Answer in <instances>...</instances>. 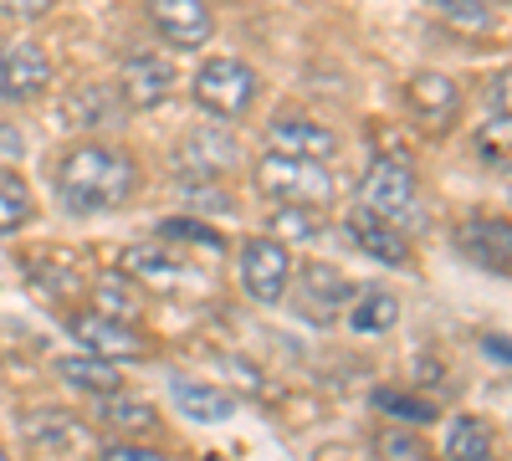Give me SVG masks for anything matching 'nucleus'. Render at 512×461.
Here are the masks:
<instances>
[{
	"label": "nucleus",
	"instance_id": "393cba45",
	"mask_svg": "<svg viewBox=\"0 0 512 461\" xmlns=\"http://www.w3.org/2000/svg\"><path fill=\"white\" fill-rule=\"evenodd\" d=\"M36 216V195L16 170H0V236H16Z\"/></svg>",
	"mask_w": 512,
	"mask_h": 461
},
{
	"label": "nucleus",
	"instance_id": "72a5a7b5",
	"mask_svg": "<svg viewBox=\"0 0 512 461\" xmlns=\"http://www.w3.org/2000/svg\"><path fill=\"white\" fill-rule=\"evenodd\" d=\"M507 72H497L492 82H487V108H497V118H507Z\"/></svg>",
	"mask_w": 512,
	"mask_h": 461
},
{
	"label": "nucleus",
	"instance_id": "4468645a",
	"mask_svg": "<svg viewBox=\"0 0 512 461\" xmlns=\"http://www.w3.org/2000/svg\"><path fill=\"white\" fill-rule=\"evenodd\" d=\"M26 277H31V287H41L57 303L82 298V287H88V267H82V257H72V251H31Z\"/></svg>",
	"mask_w": 512,
	"mask_h": 461
},
{
	"label": "nucleus",
	"instance_id": "7c9ffc66",
	"mask_svg": "<svg viewBox=\"0 0 512 461\" xmlns=\"http://www.w3.org/2000/svg\"><path fill=\"white\" fill-rule=\"evenodd\" d=\"M436 11L451 26H466V31H487L492 26V6H487V0H436Z\"/></svg>",
	"mask_w": 512,
	"mask_h": 461
},
{
	"label": "nucleus",
	"instance_id": "cd10ccee",
	"mask_svg": "<svg viewBox=\"0 0 512 461\" xmlns=\"http://www.w3.org/2000/svg\"><path fill=\"white\" fill-rule=\"evenodd\" d=\"M374 405L384 410V415H395L400 426H431L436 421V405L431 400H415V395H400V390H374Z\"/></svg>",
	"mask_w": 512,
	"mask_h": 461
},
{
	"label": "nucleus",
	"instance_id": "6ab92c4d",
	"mask_svg": "<svg viewBox=\"0 0 512 461\" xmlns=\"http://www.w3.org/2000/svg\"><path fill=\"white\" fill-rule=\"evenodd\" d=\"M98 426H108L113 436H154V431H159V410L144 405V400H128V395L118 390V395H103Z\"/></svg>",
	"mask_w": 512,
	"mask_h": 461
},
{
	"label": "nucleus",
	"instance_id": "c756f323",
	"mask_svg": "<svg viewBox=\"0 0 512 461\" xmlns=\"http://www.w3.org/2000/svg\"><path fill=\"white\" fill-rule=\"evenodd\" d=\"M374 451H379V461H425V446H420V436H415L410 426H390V431H379Z\"/></svg>",
	"mask_w": 512,
	"mask_h": 461
},
{
	"label": "nucleus",
	"instance_id": "1a4fd4ad",
	"mask_svg": "<svg viewBox=\"0 0 512 461\" xmlns=\"http://www.w3.org/2000/svg\"><path fill=\"white\" fill-rule=\"evenodd\" d=\"M118 98L123 108H134V113H149L159 103H169V93H175V62L159 57V52H134L123 67H118Z\"/></svg>",
	"mask_w": 512,
	"mask_h": 461
},
{
	"label": "nucleus",
	"instance_id": "2eb2a0df",
	"mask_svg": "<svg viewBox=\"0 0 512 461\" xmlns=\"http://www.w3.org/2000/svg\"><path fill=\"white\" fill-rule=\"evenodd\" d=\"M267 144H272V154L318 159V164L338 154V134L323 129V123H308V118H272L267 123Z\"/></svg>",
	"mask_w": 512,
	"mask_h": 461
},
{
	"label": "nucleus",
	"instance_id": "ddd939ff",
	"mask_svg": "<svg viewBox=\"0 0 512 461\" xmlns=\"http://www.w3.org/2000/svg\"><path fill=\"white\" fill-rule=\"evenodd\" d=\"M344 231H349V241H354L359 251H369V262H384V267H410V262H415L410 236H405V231H395L390 221L369 216L364 205H359V211L344 221Z\"/></svg>",
	"mask_w": 512,
	"mask_h": 461
},
{
	"label": "nucleus",
	"instance_id": "473e14b6",
	"mask_svg": "<svg viewBox=\"0 0 512 461\" xmlns=\"http://www.w3.org/2000/svg\"><path fill=\"white\" fill-rule=\"evenodd\" d=\"M98 461H169V456L154 446H139V441H113V446H103Z\"/></svg>",
	"mask_w": 512,
	"mask_h": 461
},
{
	"label": "nucleus",
	"instance_id": "f03ea898",
	"mask_svg": "<svg viewBox=\"0 0 512 461\" xmlns=\"http://www.w3.org/2000/svg\"><path fill=\"white\" fill-rule=\"evenodd\" d=\"M359 205L369 216L390 221L395 231L420 226V180H415V164L400 154H379L364 180H359Z\"/></svg>",
	"mask_w": 512,
	"mask_h": 461
},
{
	"label": "nucleus",
	"instance_id": "0eeeda50",
	"mask_svg": "<svg viewBox=\"0 0 512 461\" xmlns=\"http://www.w3.org/2000/svg\"><path fill=\"white\" fill-rule=\"evenodd\" d=\"M52 88V57L26 36H0V103H31Z\"/></svg>",
	"mask_w": 512,
	"mask_h": 461
},
{
	"label": "nucleus",
	"instance_id": "b1692460",
	"mask_svg": "<svg viewBox=\"0 0 512 461\" xmlns=\"http://www.w3.org/2000/svg\"><path fill=\"white\" fill-rule=\"evenodd\" d=\"M446 456L451 461H492V431L477 415H451L446 421Z\"/></svg>",
	"mask_w": 512,
	"mask_h": 461
},
{
	"label": "nucleus",
	"instance_id": "5701e85b",
	"mask_svg": "<svg viewBox=\"0 0 512 461\" xmlns=\"http://www.w3.org/2000/svg\"><path fill=\"white\" fill-rule=\"evenodd\" d=\"M93 308L98 313H108V318H128V323H134L139 318V282L134 277H123L118 267L113 272H103L98 282H93Z\"/></svg>",
	"mask_w": 512,
	"mask_h": 461
},
{
	"label": "nucleus",
	"instance_id": "423d86ee",
	"mask_svg": "<svg viewBox=\"0 0 512 461\" xmlns=\"http://www.w3.org/2000/svg\"><path fill=\"white\" fill-rule=\"evenodd\" d=\"M175 164H180V185H200L210 180L216 185L221 175L241 170V144L231 129H216V123H205V129H190L175 149Z\"/></svg>",
	"mask_w": 512,
	"mask_h": 461
},
{
	"label": "nucleus",
	"instance_id": "7ed1b4c3",
	"mask_svg": "<svg viewBox=\"0 0 512 461\" xmlns=\"http://www.w3.org/2000/svg\"><path fill=\"white\" fill-rule=\"evenodd\" d=\"M190 93H195L200 113L221 118V123H236V118H246L256 108V98H262V77H256V67L241 62V57H210L195 72Z\"/></svg>",
	"mask_w": 512,
	"mask_h": 461
},
{
	"label": "nucleus",
	"instance_id": "2f4dec72",
	"mask_svg": "<svg viewBox=\"0 0 512 461\" xmlns=\"http://www.w3.org/2000/svg\"><path fill=\"white\" fill-rule=\"evenodd\" d=\"M41 16H52V0H0V21H16V26H31Z\"/></svg>",
	"mask_w": 512,
	"mask_h": 461
},
{
	"label": "nucleus",
	"instance_id": "412c9836",
	"mask_svg": "<svg viewBox=\"0 0 512 461\" xmlns=\"http://www.w3.org/2000/svg\"><path fill=\"white\" fill-rule=\"evenodd\" d=\"M118 272L144 282V287H175L180 282V262L169 257L164 246H128L118 257Z\"/></svg>",
	"mask_w": 512,
	"mask_h": 461
},
{
	"label": "nucleus",
	"instance_id": "bb28decb",
	"mask_svg": "<svg viewBox=\"0 0 512 461\" xmlns=\"http://www.w3.org/2000/svg\"><path fill=\"white\" fill-rule=\"evenodd\" d=\"M272 231L277 241H313L323 236V211H313V205H272Z\"/></svg>",
	"mask_w": 512,
	"mask_h": 461
},
{
	"label": "nucleus",
	"instance_id": "4be33fe9",
	"mask_svg": "<svg viewBox=\"0 0 512 461\" xmlns=\"http://www.w3.org/2000/svg\"><path fill=\"white\" fill-rule=\"evenodd\" d=\"M303 303L333 313V308L354 303V282L338 272V267H328V262H313V267H303Z\"/></svg>",
	"mask_w": 512,
	"mask_h": 461
},
{
	"label": "nucleus",
	"instance_id": "f8f14e48",
	"mask_svg": "<svg viewBox=\"0 0 512 461\" xmlns=\"http://www.w3.org/2000/svg\"><path fill=\"white\" fill-rule=\"evenodd\" d=\"M456 246L466 251V262H477L482 272H497L507 277V257H512V231L502 216H472V221H461L456 231Z\"/></svg>",
	"mask_w": 512,
	"mask_h": 461
},
{
	"label": "nucleus",
	"instance_id": "39448f33",
	"mask_svg": "<svg viewBox=\"0 0 512 461\" xmlns=\"http://www.w3.org/2000/svg\"><path fill=\"white\" fill-rule=\"evenodd\" d=\"M236 277H241L251 303L272 308V303L287 298V287L297 277V262H292L287 241H277V236H246L241 251H236Z\"/></svg>",
	"mask_w": 512,
	"mask_h": 461
},
{
	"label": "nucleus",
	"instance_id": "20e7f679",
	"mask_svg": "<svg viewBox=\"0 0 512 461\" xmlns=\"http://www.w3.org/2000/svg\"><path fill=\"white\" fill-rule=\"evenodd\" d=\"M256 190H262L272 205H313V211H328L333 195H338L333 175L318 159H287V154L256 159Z\"/></svg>",
	"mask_w": 512,
	"mask_h": 461
},
{
	"label": "nucleus",
	"instance_id": "a878e982",
	"mask_svg": "<svg viewBox=\"0 0 512 461\" xmlns=\"http://www.w3.org/2000/svg\"><path fill=\"white\" fill-rule=\"evenodd\" d=\"M354 313H349V323H354V333H384V328H395L400 323V303H395V292H384V287H374V292H354Z\"/></svg>",
	"mask_w": 512,
	"mask_h": 461
},
{
	"label": "nucleus",
	"instance_id": "f704fd0d",
	"mask_svg": "<svg viewBox=\"0 0 512 461\" xmlns=\"http://www.w3.org/2000/svg\"><path fill=\"white\" fill-rule=\"evenodd\" d=\"M507 339H502V333H497V339H487V359H497L502 369H507V349H502Z\"/></svg>",
	"mask_w": 512,
	"mask_h": 461
},
{
	"label": "nucleus",
	"instance_id": "dca6fc26",
	"mask_svg": "<svg viewBox=\"0 0 512 461\" xmlns=\"http://www.w3.org/2000/svg\"><path fill=\"white\" fill-rule=\"evenodd\" d=\"M123 98L118 88H103V82H88V88H72L67 98V123L82 134H93V129H113V123H123Z\"/></svg>",
	"mask_w": 512,
	"mask_h": 461
},
{
	"label": "nucleus",
	"instance_id": "a211bd4d",
	"mask_svg": "<svg viewBox=\"0 0 512 461\" xmlns=\"http://www.w3.org/2000/svg\"><path fill=\"white\" fill-rule=\"evenodd\" d=\"M169 400H175V410L190 415L195 426L231 421V415H236V400L231 395H221L216 385H195V380H175V385H169Z\"/></svg>",
	"mask_w": 512,
	"mask_h": 461
},
{
	"label": "nucleus",
	"instance_id": "c9c22d12",
	"mask_svg": "<svg viewBox=\"0 0 512 461\" xmlns=\"http://www.w3.org/2000/svg\"><path fill=\"white\" fill-rule=\"evenodd\" d=\"M0 461H11V451H6V446H0Z\"/></svg>",
	"mask_w": 512,
	"mask_h": 461
},
{
	"label": "nucleus",
	"instance_id": "c85d7f7f",
	"mask_svg": "<svg viewBox=\"0 0 512 461\" xmlns=\"http://www.w3.org/2000/svg\"><path fill=\"white\" fill-rule=\"evenodd\" d=\"M159 241H195V246H210V251H221V246H226V236H221L216 226H200V221H190V216H169V221H159Z\"/></svg>",
	"mask_w": 512,
	"mask_h": 461
},
{
	"label": "nucleus",
	"instance_id": "f257e3e1",
	"mask_svg": "<svg viewBox=\"0 0 512 461\" xmlns=\"http://www.w3.org/2000/svg\"><path fill=\"white\" fill-rule=\"evenodd\" d=\"M144 170L128 149L113 144H77L62 164H57V200L67 216H103V211H123L139 195Z\"/></svg>",
	"mask_w": 512,
	"mask_h": 461
},
{
	"label": "nucleus",
	"instance_id": "6e6552de",
	"mask_svg": "<svg viewBox=\"0 0 512 461\" xmlns=\"http://www.w3.org/2000/svg\"><path fill=\"white\" fill-rule=\"evenodd\" d=\"M72 339L88 349V354H98V359H113V364H139V359H149L154 354V344H149V333H139L128 318H108V313H77L72 318Z\"/></svg>",
	"mask_w": 512,
	"mask_h": 461
},
{
	"label": "nucleus",
	"instance_id": "aec40b11",
	"mask_svg": "<svg viewBox=\"0 0 512 461\" xmlns=\"http://www.w3.org/2000/svg\"><path fill=\"white\" fill-rule=\"evenodd\" d=\"M21 426H26L31 446H47V451H62V446H77V441H82V421H77L72 410H57V405L26 410Z\"/></svg>",
	"mask_w": 512,
	"mask_h": 461
},
{
	"label": "nucleus",
	"instance_id": "9b49d317",
	"mask_svg": "<svg viewBox=\"0 0 512 461\" xmlns=\"http://www.w3.org/2000/svg\"><path fill=\"white\" fill-rule=\"evenodd\" d=\"M405 108H410V118L420 123V129L446 134L461 118V88L446 72H420V77L405 82Z\"/></svg>",
	"mask_w": 512,
	"mask_h": 461
},
{
	"label": "nucleus",
	"instance_id": "9d476101",
	"mask_svg": "<svg viewBox=\"0 0 512 461\" xmlns=\"http://www.w3.org/2000/svg\"><path fill=\"white\" fill-rule=\"evenodd\" d=\"M149 26L180 52H200L216 36V16L205 0H149Z\"/></svg>",
	"mask_w": 512,
	"mask_h": 461
},
{
	"label": "nucleus",
	"instance_id": "f3484780",
	"mask_svg": "<svg viewBox=\"0 0 512 461\" xmlns=\"http://www.w3.org/2000/svg\"><path fill=\"white\" fill-rule=\"evenodd\" d=\"M57 374L72 385V390H82V395H118L123 390V374H118V364L113 359H98V354H72V359H57Z\"/></svg>",
	"mask_w": 512,
	"mask_h": 461
}]
</instances>
